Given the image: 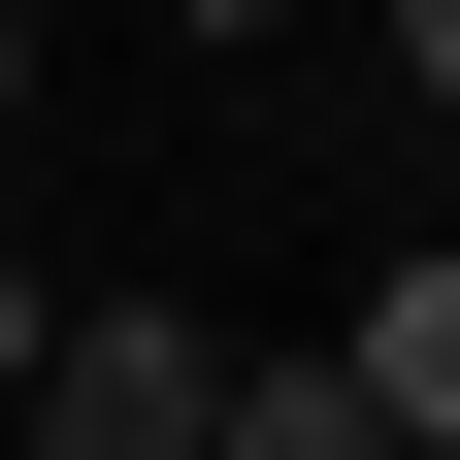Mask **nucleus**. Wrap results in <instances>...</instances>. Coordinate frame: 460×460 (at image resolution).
Here are the masks:
<instances>
[{"instance_id":"423d86ee","label":"nucleus","mask_w":460,"mask_h":460,"mask_svg":"<svg viewBox=\"0 0 460 460\" xmlns=\"http://www.w3.org/2000/svg\"><path fill=\"white\" fill-rule=\"evenodd\" d=\"M0 99H33V33H0Z\"/></svg>"},{"instance_id":"20e7f679","label":"nucleus","mask_w":460,"mask_h":460,"mask_svg":"<svg viewBox=\"0 0 460 460\" xmlns=\"http://www.w3.org/2000/svg\"><path fill=\"white\" fill-rule=\"evenodd\" d=\"M33 362H66V296H33V263H0V394H33Z\"/></svg>"},{"instance_id":"39448f33","label":"nucleus","mask_w":460,"mask_h":460,"mask_svg":"<svg viewBox=\"0 0 460 460\" xmlns=\"http://www.w3.org/2000/svg\"><path fill=\"white\" fill-rule=\"evenodd\" d=\"M394 33H428V99H460V0H394Z\"/></svg>"},{"instance_id":"7ed1b4c3","label":"nucleus","mask_w":460,"mask_h":460,"mask_svg":"<svg viewBox=\"0 0 460 460\" xmlns=\"http://www.w3.org/2000/svg\"><path fill=\"white\" fill-rule=\"evenodd\" d=\"M362 394H394V428L460 460V263H394V296H362Z\"/></svg>"},{"instance_id":"f257e3e1","label":"nucleus","mask_w":460,"mask_h":460,"mask_svg":"<svg viewBox=\"0 0 460 460\" xmlns=\"http://www.w3.org/2000/svg\"><path fill=\"white\" fill-rule=\"evenodd\" d=\"M33 460H230V329H198V296H66Z\"/></svg>"},{"instance_id":"f03ea898","label":"nucleus","mask_w":460,"mask_h":460,"mask_svg":"<svg viewBox=\"0 0 460 460\" xmlns=\"http://www.w3.org/2000/svg\"><path fill=\"white\" fill-rule=\"evenodd\" d=\"M230 460H428V428H394L362 329H329V362H230Z\"/></svg>"}]
</instances>
